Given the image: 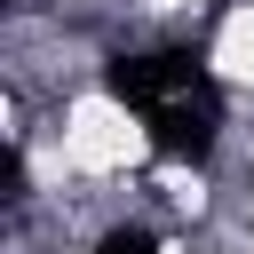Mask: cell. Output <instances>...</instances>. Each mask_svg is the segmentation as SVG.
Here are the masks:
<instances>
[{
    "label": "cell",
    "instance_id": "1",
    "mask_svg": "<svg viewBox=\"0 0 254 254\" xmlns=\"http://www.w3.org/2000/svg\"><path fill=\"white\" fill-rule=\"evenodd\" d=\"M143 159V119L119 95H79L64 111V167L71 175H127Z\"/></svg>",
    "mask_w": 254,
    "mask_h": 254
},
{
    "label": "cell",
    "instance_id": "2",
    "mask_svg": "<svg viewBox=\"0 0 254 254\" xmlns=\"http://www.w3.org/2000/svg\"><path fill=\"white\" fill-rule=\"evenodd\" d=\"M214 71H222L230 87H254V0L214 24Z\"/></svg>",
    "mask_w": 254,
    "mask_h": 254
},
{
    "label": "cell",
    "instance_id": "3",
    "mask_svg": "<svg viewBox=\"0 0 254 254\" xmlns=\"http://www.w3.org/2000/svg\"><path fill=\"white\" fill-rule=\"evenodd\" d=\"M151 8H190V0H151Z\"/></svg>",
    "mask_w": 254,
    "mask_h": 254
},
{
    "label": "cell",
    "instance_id": "4",
    "mask_svg": "<svg viewBox=\"0 0 254 254\" xmlns=\"http://www.w3.org/2000/svg\"><path fill=\"white\" fill-rule=\"evenodd\" d=\"M246 230H254V198H246Z\"/></svg>",
    "mask_w": 254,
    "mask_h": 254
}]
</instances>
